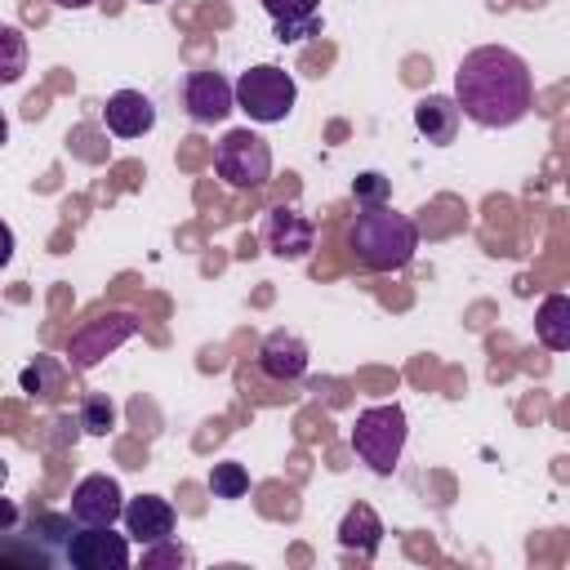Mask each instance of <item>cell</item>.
<instances>
[{"mask_svg":"<svg viewBox=\"0 0 570 570\" xmlns=\"http://www.w3.org/2000/svg\"><path fill=\"white\" fill-rule=\"evenodd\" d=\"M454 107L481 129H508L530 116L534 107V76L530 62L503 45H481L463 53L454 71Z\"/></svg>","mask_w":570,"mask_h":570,"instance_id":"obj_1","label":"cell"},{"mask_svg":"<svg viewBox=\"0 0 570 570\" xmlns=\"http://www.w3.org/2000/svg\"><path fill=\"white\" fill-rule=\"evenodd\" d=\"M347 249L370 272H401L419 249V227L410 214H396L387 200L361 205V214L352 218V232H347Z\"/></svg>","mask_w":570,"mask_h":570,"instance_id":"obj_2","label":"cell"},{"mask_svg":"<svg viewBox=\"0 0 570 570\" xmlns=\"http://www.w3.org/2000/svg\"><path fill=\"white\" fill-rule=\"evenodd\" d=\"M405 436H410V428H405V410L396 401L392 405H370L352 423V450L379 476H392L396 472L401 450H405Z\"/></svg>","mask_w":570,"mask_h":570,"instance_id":"obj_3","label":"cell"},{"mask_svg":"<svg viewBox=\"0 0 570 570\" xmlns=\"http://www.w3.org/2000/svg\"><path fill=\"white\" fill-rule=\"evenodd\" d=\"M232 94H236V107H240L249 120H258V125L285 120V116L294 111V98H298L294 76L281 71V67H272V62H258V67L240 71V80L232 85Z\"/></svg>","mask_w":570,"mask_h":570,"instance_id":"obj_4","label":"cell"},{"mask_svg":"<svg viewBox=\"0 0 570 570\" xmlns=\"http://www.w3.org/2000/svg\"><path fill=\"white\" fill-rule=\"evenodd\" d=\"M214 169L227 187L249 191L272 178V147L254 129H227L214 147Z\"/></svg>","mask_w":570,"mask_h":570,"instance_id":"obj_5","label":"cell"},{"mask_svg":"<svg viewBox=\"0 0 570 570\" xmlns=\"http://www.w3.org/2000/svg\"><path fill=\"white\" fill-rule=\"evenodd\" d=\"M138 316L134 312H102V316H94V321H85L76 334H71V343H67V361H71V370H94L102 356H111L125 338H134L138 334Z\"/></svg>","mask_w":570,"mask_h":570,"instance_id":"obj_6","label":"cell"},{"mask_svg":"<svg viewBox=\"0 0 570 570\" xmlns=\"http://www.w3.org/2000/svg\"><path fill=\"white\" fill-rule=\"evenodd\" d=\"M67 561L76 570H129V534H116L111 525H80L67 539Z\"/></svg>","mask_w":570,"mask_h":570,"instance_id":"obj_7","label":"cell"},{"mask_svg":"<svg viewBox=\"0 0 570 570\" xmlns=\"http://www.w3.org/2000/svg\"><path fill=\"white\" fill-rule=\"evenodd\" d=\"M312 240H316V227H312L307 214H298L294 205L267 209V218H263V245H267L276 258L298 263V258L312 254Z\"/></svg>","mask_w":570,"mask_h":570,"instance_id":"obj_8","label":"cell"},{"mask_svg":"<svg viewBox=\"0 0 570 570\" xmlns=\"http://www.w3.org/2000/svg\"><path fill=\"white\" fill-rule=\"evenodd\" d=\"M120 512H125V494H120L116 476L89 472V476L76 481V490H71V517L80 525H111Z\"/></svg>","mask_w":570,"mask_h":570,"instance_id":"obj_9","label":"cell"},{"mask_svg":"<svg viewBox=\"0 0 570 570\" xmlns=\"http://www.w3.org/2000/svg\"><path fill=\"white\" fill-rule=\"evenodd\" d=\"M183 107L196 125H218V120L232 116L236 94H232L223 71H191L187 85H183Z\"/></svg>","mask_w":570,"mask_h":570,"instance_id":"obj_10","label":"cell"},{"mask_svg":"<svg viewBox=\"0 0 570 570\" xmlns=\"http://www.w3.org/2000/svg\"><path fill=\"white\" fill-rule=\"evenodd\" d=\"M120 521H125V534L134 539V543H160V539H174V508H169V499H160V494H138V499H129L125 503V512H120Z\"/></svg>","mask_w":570,"mask_h":570,"instance_id":"obj_11","label":"cell"},{"mask_svg":"<svg viewBox=\"0 0 570 570\" xmlns=\"http://www.w3.org/2000/svg\"><path fill=\"white\" fill-rule=\"evenodd\" d=\"M258 370L267 379H276V383L303 379L307 374V343L298 334H289V330H272L263 338V347H258Z\"/></svg>","mask_w":570,"mask_h":570,"instance_id":"obj_12","label":"cell"},{"mask_svg":"<svg viewBox=\"0 0 570 570\" xmlns=\"http://www.w3.org/2000/svg\"><path fill=\"white\" fill-rule=\"evenodd\" d=\"M102 120H107V129H111L116 138H142V134H151V125H156V107H151V98L138 94V89H120V94H111V98L102 102Z\"/></svg>","mask_w":570,"mask_h":570,"instance_id":"obj_13","label":"cell"},{"mask_svg":"<svg viewBox=\"0 0 570 570\" xmlns=\"http://www.w3.org/2000/svg\"><path fill=\"white\" fill-rule=\"evenodd\" d=\"M263 9L272 13V22H276V40H281V45H298V40L321 36L316 0H263Z\"/></svg>","mask_w":570,"mask_h":570,"instance_id":"obj_14","label":"cell"},{"mask_svg":"<svg viewBox=\"0 0 570 570\" xmlns=\"http://www.w3.org/2000/svg\"><path fill=\"white\" fill-rule=\"evenodd\" d=\"M459 107H454V98H445V94H428V98H419L414 102V129L432 142V147H450L454 142V134H459Z\"/></svg>","mask_w":570,"mask_h":570,"instance_id":"obj_15","label":"cell"},{"mask_svg":"<svg viewBox=\"0 0 570 570\" xmlns=\"http://www.w3.org/2000/svg\"><path fill=\"white\" fill-rule=\"evenodd\" d=\"M338 543H343L347 552H356V557H374L379 543H383V521H379V512H374L370 503H352V508L343 512V521H338Z\"/></svg>","mask_w":570,"mask_h":570,"instance_id":"obj_16","label":"cell"},{"mask_svg":"<svg viewBox=\"0 0 570 570\" xmlns=\"http://www.w3.org/2000/svg\"><path fill=\"white\" fill-rule=\"evenodd\" d=\"M534 334L548 352H566L570 347V298L566 294H548L539 303V316H534Z\"/></svg>","mask_w":570,"mask_h":570,"instance_id":"obj_17","label":"cell"},{"mask_svg":"<svg viewBox=\"0 0 570 570\" xmlns=\"http://www.w3.org/2000/svg\"><path fill=\"white\" fill-rule=\"evenodd\" d=\"M27 71V36L13 22H0V85H18Z\"/></svg>","mask_w":570,"mask_h":570,"instance_id":"obj_18","label":"cell"},{"mask_svg":"<svg viewBox=\"0 0 570 570\" xmlns=\"http://www.w3.org/2000/svg\"><path fill=\"white\" fill-rule=\"evenodd\" d=\"M18 383H22V392H31V396H49V392L62 383V365H58L53 356H36V365H27Z\"/></svg>","mask_w":570,"mask_h":570,"instance_id":"obj_19","label":"cell"},{"mask_svg":"<svg viewBox=\"0 0 570 570\" xmlns=\"http://www.w3.org/2000/svg\"><path fill=\"white\" fill-rule=\"evenodd\" d=\"M209 490H214V499H240L249 490L245 463H214L209 468Z\"/></svg>","mask_w":570,"mask_h":570,"instance_id":"obj_20","label":"cell"},{"mask_svg":"<svg viewBox=\"0 0 570 570\" xmlns=\"http://www.w3.org/2000/svg\"><path fill=\"white\" fill-rule=\"evenodd\" d=\"M80 428H85L89 436H107V432L116 428V405H111L102 392L85 396V405H80Z\"/></svg>","mask_w":570,"mask_h":570,"instance_id":"obj_21","label":"cell"},{"mask_svg":"<svg viewBox=\"0 0 570 570\" xmlns=\"http://www.w3.org/2000/svg\"><path fill=\"white\" fill-rule=\"evenodd\" d=\"M387 191H392V183H387L383 174H374V169H365V174L352 178V196H356V205H383Z\"/></svg>","mask_w":570,"mask_h":570,"instance_id":"obj_22","label":"cell"},{"mask_svg":"<svg viewBox=\"0 0 570 570\" xmlns=\"http://www.w3.org/2000/svg\"><path fill=\"white\" fill-rule=\"evenodd\" d=\"M156 566H191V552L178 548V543H169V539L147 543V552H142V570H156Z\"/></svg>","mask_w":570,"mask_h":570,"instance_id":"obj_23","label":"cell"},{"mask_svg":"<svg viewBox=\"0 0 570 570\" xmlns=\"http://www.w3.org/2000/svg\"><path fill=\"white\" fill-rule=\"evenodd\" d=\"M13 258V232H9V223L0 218V267Z\"/></svg>","mask_w":570,"mask_h":570,"instance_id":"obj_24","label":"cell"},{"mask_svg":"<svg viewBox=\"0 0 570 570\" xmlns=\"http://www.w3.org/2000/svg\"><path fill=\"white\" fill-rule=\"evenodd\" d=\"M9 521H13V503L0 499V525H9Z\"/></svg>","mask_w":570,"mask_h":570,"instance_id":"obj_25","label":"cell"},{"mask_svg":"<svg viewBox=\"0 0 570 570\" xmlns=\"http://www.w3.org/2000/svg\"><path fill=\"white\" fill-rule=\"evenodd\" d=\"M53 4H62V9H89L94 0H53Z\"/></svg>","mask_w":570,"mask_h":570,"instance_id":"obj_26","label":"cell"},{"mask_svg":"<svg viewBox=\"0 0 570 570\" xmlns=\"http://www.w3.org/2000/svg\"><path fill=\"white\" fill-rule=\"evenodd\" d=\"M9 138V120H4V111H0V142Z\"/></svg>","mask_w":570,"mask_h":570,"instance_id":"obj_27","label":"cell"},{"mask_svg":"<svg viewBox=\"0 0 570 570\" xmlns=\"http://www.w3.org/2000/svg\"><path fill=\"white\" fill-rule=\"evenodd\" d=\"M4 476H9V468H4V459H0V485H4Z\"/></svg>","mask_w":570,"mask_h":570,"instance_id":"obj_28","label":"cell"},{"mask_svg":"<svg viewBox=\"0 0 570 570\" xmlns=\"http://www.w3.org/2000/svg\"><path fill=\"white\" fill-rule=\"evenodd\" d=\"M142 4H165V0H142Z\"/></svg>","mask_w":570,"mask_h":570,"instance_id":"obj_29","label":"cell"}]
</instances>
